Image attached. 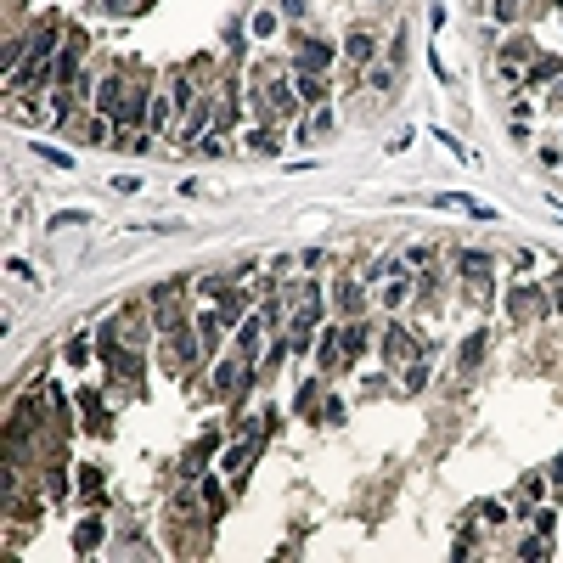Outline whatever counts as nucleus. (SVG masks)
<instances>
[{"mask_svg": "<svg viewBox=\"0 0 563 563\" xmlns=\"http://www.w3.org/2000/svg\"><path fill=\"white\" fill-rule=\"evenodd\" d=\"M349 62H372V51H378V40H372V34H349Z\"/></svg>", "mask_w": 563, "mask_h": 563, "instance_id": "1", "label": "nucleus"}, {"mask_svg": "<svg viewBox=\"0 0 563 563\" xmlns=\"http://www.w3.org/2000/svg\"><path fill=\"white\" fill-rule=\"evenodd\" d=\"M557 68H563V62H557V57H546V62H535V74H529V85H546V79H552V74H557Z\"/></svg>", "mask_w": 563, "mask_h": 563, "instance_id": "2", "label": "nucleus"}, {"mask_svg": "<svg viewBox=\"0 0 563 563\" xmlns=\"http://www.w3.org/2000/svg\"><path fill=\"white\" fill-rule=\"evenodd\" d=\"M299 96H310V102H321L327 90H321V79H310V74H304V79H299Z\"/></svg>", "mask_w": 563, "mask_h": 563, "instance_id": "3", "label": "nucleus"}, {"mask_svg": "<svg viewBox=\"0 0 563 563\" xmlns=\"http://www.w3.org/2000/svg\"><path fill=\"white\" fill-rule=\"evenodd\" d=\"M96 541H102V529H96V524H85V529H79V552H96Z\"/></svg>", "mask_w": 563, "mask_h": 563, "instance_id": "4", "label": "nucleus"}, {"mask_svg": "<svg viewBox=\"0 0 563 563\" xmlns=\"http://www.w3.org/2000/svg\"><path fill=\"white\" fill-rule=\"evenodd\" d=\"M518 12V0H496V18H513Z\"/></svg>", "mask_w": 563, "mask_h": 563, "instance_id": "5", "label": "nucleus"}, {"mask_svg": "<svg viewBox=\"0 0 563 563\" xmlns=\"http://www.w3.org/2000/svg\"><path fill=\"white\" fill-rule=\"evenodd\" d=\"M552 479H557V484H563V456H557V462H552Z\"/></svg>", "mask_w": 563, "mask_h": 563, "instance_id": "6", "label": "nucleus"}, {"mask_svg": "<svg viewBox=\"0 0 563 563\" xmlns=\"http://www.w3.org/2000/svg\"><path fill=\"white\" fill-rule=\"evenodd\" d=\"M557 102H563V85H557Z\"/></svg>", "mask_w": 563, "mask_h": 563, "instance_id": "7", "label": "nucleus"}]
</instances>
